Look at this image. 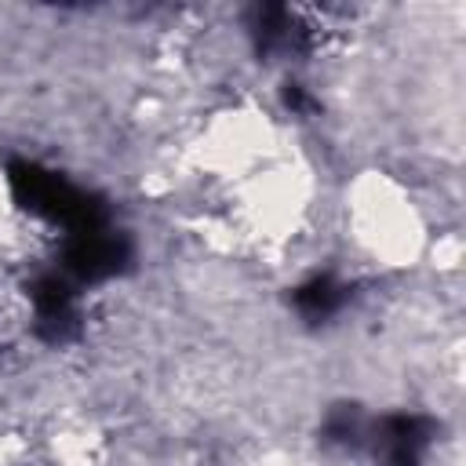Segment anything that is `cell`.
<instances>
[{"mask_svg": "<svg viewBox=\"0 0 466 466\" xmlns=\"http://www.w3.org/2000/svg\"><path fill=\"white\" fill-rule=\"evenodd\" d=\"M11 186H15V197L29 211H40L47 218H58L73 233H91V229H102L106 226V215H102V208L91 197H84L80 189L66 186L58 175H51V171H44L36 164L15 160L11 164Z\"/></svg>", "mask_w": 466, "mask_h": 466, "instance_id": "1", "label": "cell"}, {"mask_svg": "<svg viewBox=\"0 0 466 466\" xmlns=\"http://www.w3.org/2000/svg\"><path fill=\"white\" fill-rule=\"evenodd\" d=\"M127 258V248L124 240L109 237L106 229H91V233H76L69 251H66V266L84 277V280H98V277H109L120 269V262Z\"/></svg>", "mask_w": 466, "mask_h": 466, "instance_id": "2", "label": "cell"}, {"mask_svg": "<svg viewBox=\"0 0 466 466\" xmlns=\"http://www.w3.org/2000/svg\"><path fill=\"white\" fill-rule=\"evenodd\" d=\"M339 291L331 288V280H313V284H306L299 295H295V302H299V309L306 313V317H328L335 306H339Z\"/></svg>", "mask_w": 466, "mask_h": 466, "instance_id": "3", "label": "cell"}]
</instances>
